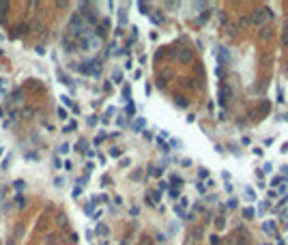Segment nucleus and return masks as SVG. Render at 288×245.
Listing matches in <instances>:
<instances>
[{
    "label": "nucleus",
    "mask_w": 288,
    "mask_h": 245,
    "mask_svg": "<svg viewBox=\"0 0 288 245\" xmlns=\"http://www.w3.org/2000/svg\"><path fill=\"white\" fill-rule=\"evenodd\" d=\"M267 17H269L267 9H256V11H254V17H252V22H254L256 26H262V24L267 22Z\"/></svg>",
    "instance_id": "nucleus-1"
},
{
    "label": "nucleus",
    "mask_w": 288,
    "mask_h": 245,
    "mask_svg": "<svg viewBox=\"0 0 288 245\" xmlns=\"http://www.w3.org/2000/svg\"><path fill=\"white\" fill-rule=\"evenodd\" d=\"M56 75H58V80H60L62 84H67V86H71V91H73V82L69 80V75H67V73H65L62 69H58V71H56Z\"/></svg>",
    "instance_id": "nucleus-2"
},
{
    "label": "nucleus",
    "mask_w": 288,
    "mask_h": 245,
    "mask_svg": "<svg viewBox=\"0 0 288 245\" xmlns=\"http://www.w3.org/2000/svg\"><path fill=\"white\" fill-rule=\"evenodd\" d=\"M226 101H228V86L222 84L219 86V105H226Z\"/></svg>",
    "instance_id": "nucleus-3"
},
{
    "label": "nucleus",
    "mask_w": 288,
    "mask_h": 245,
    "mask_svg": "<svg viewBox=\"0 0 288 245\" xmlns=\"http://www.w3.org/2000/svg\"><path fill=\"white\" fill-rule=\"evenodd\" d=\"M144 127H146V120H144V118H136V120H133V125H131V129H133L136 133H142Z\"/></svg>",
    "instance_id": "nucleus-4"
},
{
    "label": "nucleus",
    "mask_w": 288,
    "mask_h": 245,
    "mask_svg": "<svg viewBox=\"0 0 288 245\" xmlns=\"http://www.w3.org/2000/svg\"><path fill=\"white\" fill-rule=\"evenodd\" d=\"M217 56H219V62H222V65H226V60H230V52H228L226 48H219Z\"/></svg>",
    "instance_id": "nucleus-5"
},
{
    "label": "nucleus",
    "mask_w": 288,
    "mask_h": 245,
    "mask_svg": "<svg viewBox=\"0 0 288 245\" xmlns=\"http://www.w3.org/2000/svg\"><path fill=\"white\" fill-rule=\"evenodd\" d=\"M125 112H127V116H129V118H131V116H136V105H133V101H127Z\"/></svg>",
    "instance_id": "nucleus-6"
},
{
    "label": "nucleus",
    "mask_w": 288,
    "mask_h": 245,
    "mask_svg": "<svg viewBox=\"0 0 288 245\" xmlns=\"http://www.w3.org/2000/svg\"><path fill=\"white\" fill-rule=\"evenodd\" d=\"M254 215H256V211H254L252 206H245V209H243V217H245V219H254Z\"/></svg>",
    "instance_id": "nucleus-7"
},
{
    "label": "nucleus",
    "mask_w": 288,
    "mask_h": 245,
    "mask_svg": "<svg viewBox=\"0 0 288 245\" xmlns=\"http://www.w3.org/2000/svg\"><path fill=\"white\" fill-rule=\"evenodd\" d=\"M245 198H247V202H254L256 200V192L252 187H245Z\"/></svg>",
    "instance_id": "nucleus-8"
},
{
    "label": "nucleus",
    "mask_w": 288,
    "mask_h": 245,
    "mask_svg": "<svg viewBox=\"0 0 288 245\" xmlns=\"http://www.w3.org/2000/svg\"><path fill=\"white\" fill-rule=\"evenodd\" d=\"M282 45H288V22L284 24V28H282Z\"/></svg>",
    "instance_id": "nucleus-9"
},
{
    "label": "nucleus",
    "mask_w": 288,
    "mask_h": 245,
    "mask_svg": "<svg viewBox=\"0 0 288 245\" xmlns=\"http://www.w3.org/2000/svg\"><path fill=\"white\" fill-rule=\"evenodd\" d=\"M112 82H114V84H121V82H123V73H121L118 69L112 73Z\"/></svg>",
    "instance_id": "nucleus-10"
},
{
    "label": "nucleus",
    "mask_w": 288,
    "mask_h": 245,
    "mask_svg": "<svg viewBox=\"0 0 288 245\" xmlns=\"http://www.w3.org/2000/svg\"><path fill=\"white\" fill-rule=\"evenodd\" d=\"M123 99L131 101V86H123Z\"/></svg>",
    "instance_id": "nucleus-11"
},
{
    "label": "nucleus",
    "mask_w": 288,
    "mask_h": 245,
    "mask_svg": "<svg viewBox=\"0 0 288 245\" xmlns=\"http://www.w3.org/2000/svg\"><path fill=\"white\" fill-rule=\"evenodd\" d=\"M15 204H17L19 209H24V206H26V198L22 196V194H17V196H15Z\"/></svg>",
    "instance_id": "nucleus-12"
},
{
    "label": "nucleus",
    "mask_w": 288,
    "mask_h": 245,
    "mask_svg": "<svg viewBox=\"0 0 288 245\" xmlns=\"http://www.w3.org/2000/svg\"><path fill=\"white\" fill-rule=\"evenodd\" d=\"M75 127H78V123H75V120H69V123H67V127L62 129V133H69V131H73Z\"/></svg>",
    "instance_id": "nucleus-13"
},
{
    "label": "nucleus",
    "mask_w": 288,
    "mask_h": 245,
    "mask_svg": "<svg viewBox=\"0 0 288 245\" xmlns=\"http://www.w3.org/2000/svg\"><path fill=\"white\" fill-rule=\"evenodd\" d=\"M148 174H153V176H161V174H163V166H161V168H148Z\"/></svg>",
    "instance_id": "nucleus-14"
},
{
    "label": "nucleus",
    "mask_w": 288,
    "mask_h": 245,
    "mask_svg": "<svg viewBox=\"0 0 288 245\" xmlns=\"http://www.w3.org/2000/svg\"><path fill=\"white\" fill-rule=\"evenodd\" d=\"M138 9H140V13H142V15H148V13H150V11H148V4H146V2H138Z\"/></svg>",
    "instance_id": "nucleus-15"
},
{
    "label": "nucleus",
    "mask_w": 288,
    "mask_h": 245,
    "mask_svg": "<svg viewBox=\"0 0 288 245\" xmlns=\"http://www.w3.org/2000/svg\"><path fill=\"white\" fill-rule=\"evenodd\" d=\"M6 9H9V2H0V19H4V15H6Z\"/></svg>",
    "instance_id": "nucleus-16"
},
{
    "label": "nucleus",
    "mask_w": 288,
    "mask_h": 245,
    "mask_svg": "<svg viewBox=\"0 0 288 245\" xmlns=\"http://www.w3.org/2000/svg\"><path fill=\"white\" fill-rule=\"evenodd\" d=\"M95 204H97V200H95V198H93V200H91V202L86 204V209H84V211H86V215H88V213H93V209H95Z\"/></svg>",
    "instance_id": "nucleus-17"
},
{
    "label": "nucleus",
    "mask_w": 288,
    "mask_h": 245,
    "mask_svg": "<svg viewBox=\"0 0 288 245\" xmlns=\"http://www.w3.org/2000/svg\"><path fill=\"white\" fill-rule=\"evenodd\" d=\"M157 144H159V148H161L163 153H168V150H170V146H168V144H166V142H163L161 138H157Z\"/></svg>",
    "instance_id": "nucleus-18"
},
{
    "label": "nucleus",
    "mask_w": 288,
    "mask_h": 245,
    "mask_svg": "<svg viewBox=\"0 0 288 245\" xmlns=\"http://www.w3.org/2000/svg\"><path fill=\"white\" fill-rule=\"evenodd\" d=\"M159 200H161V192H153L150 194V204L153 202H159Z\"/></svg>",
    "instance_id": "nucleus-19"
},
{
    "label": "nucleus",
    "mask_w": 288,
    "mask_h": 245,
    "mask_svg": "<svg viewBox=\"0 0 288 245\" xmlns=\"http://www.w3.org/2000/svg\"><path fill=\"white\" fill-rule=\"evenodd\" d=\"M118 22H121V26H125V24H127V13H125V11H121V13H118Z\"/></svg>",
    "instance_id": "nucleus-20"
},
{
    "label": "nucleus",
    "mask_w": 288,
    "mask_h": 245,
    "mask_svg": "<svg viewBox=\"0 0 288 245\" xmlns=\"http://www.w3.org/2000/svg\"><path fill=\"white\" fill-rule=\"evenodd\" d=\"M9 163H11V155H6V157L2 159V163H0V168H2V170H6V168H9Z\"/></svg>",
    "instance_id": "nucleus-21"
},
{
    "label": "nucleus",
    "mask_w": 288,
    "mask_h": 245,
    "mask_svg": "<svg viewBox=\"0 0 288 245\" xmlns=\"http://www.w3.org/2000/svg\"><path fill=\"white\" fill-rule=\"evenodd\" d=\"M172 185H174V189L181 187V185H183V179H181V176H172Z\"/></svg>",
    "instance_id": "nucleus-22"
},
{
    "label": "nucleus",
    "mask_w": 288,
    "mask_h": 245,
    "mask_svg": "<svg viewBox=\"0 0 288 245\" xmlns=\"http://www.w3.org/2000/svg\"><path fill=\"white\" fill-rule=\"evenodd\" d=\"M262 228H265L267 232H275V224H273V222H267V224H265Z\"/></svg>",
    "instance_id": "nucleus-23"
},
{
    "label": "nucleus",
    "mask_w": 288,
    "mask_h": 245,
    "mask_svg": "<svg viewBox=\"0 0 288 245\" xmlns=\"http://www.w3.org/2000/svg\"><path fill=\"white\" fill-rule=\"evenodd\" d=\"M123 155V148H112L110 150V157H121Z\"/></svg>",
    "instance_id": "nucleus-24"
},
{
    "label": "nucleus",
    "mask_w": 288,
    "mask_h": 245,
    "mask_svg": "<svg viewBox=\"0 0 288 245\" xmlns=\"http://www.w3.org/2000/svg\"><path fill=\"white\" fill-rule=\"evenodd\" d=\"M86 146H88V142H86V140H80V142H78V150H82V153H84Z\"/></svg>",
    "instance_id": "nucleus-25"
},
{
    "label": "nucleus",
    "mask_w": 288,
    "mask_h": 245,
    "mask_svg": "<svg viewBox=\"0 0 288 245\" xmlns=\"http://www.w3.org/2000/svg\"><path fill=\"white\" fill-rule=\"evenodd\" d=\"M271 185H284V179H282V176H273Z\"/></svg>",
    "instance_id": "nucleus-26"
},
{
    "label": "nucleus",
    "mask_w": 288,
    "mask_h": 245,
    "mask_svg": "<svg viewBox=\"0 0 288 245\" xmlns=\"http://www.w3.org/2000/svg\"><path fill=\"white\" fill-rule=\"evenodd\" d=\"M237 204H239V202H237V198H230V200H228V209H230V211H232V209H237Z\"/></svg>",
    "instance_id": "nucleus-27"
},
{
    "label": "nucleus",
    "mask_w": 288,
    "mask_h": 245,
    "mask_svg": "<svg viewBox=\"0 0 288 245\" xmlns=\"http://www.w3.org/2000/svg\"><path fill=\"white\" fill-rule=\"evenodd\" d=\"M97 232H99V234H108V226L99 224V226H97Z\"/></svg>",
    "instance_id": "nucleus-28"
},
{
    "label": "nucleus",
    "mask_w": 288,
    "mask_h": 245,
    "mask_svg": "<svg viewBox=\"0 0 288 245\" xmlns=\"http://www.w3.org/2000/svg\"><path fill=\"white\" fill-rule=\"evenodd\" d=\"M114 112H116V108H108V110H105V120H108L110 116H114Z\"/></svg>",
    "instance_id": "nucleus-29"
},
{
    "label": "nucleus",
    "mask_w": 288,
    "mask_h": 245,
    "mask_svg": "<svg viewBox=\"0 0 288 245\" xmlns=\"http://www.w3.org/2000/svg\"><path fill=\"white\" fill-rule=\"evenodd\" d=\"M58 116H60V118H67L69 114H67V110H65V108H58Z\"/></svg>",
    "instance_id": "nucleus-30"
},
{
    "label": "nucleus",
    "mask_w": 288,
    "mask_h": 245,
    "mask_svg": "<svg viewBox=\"0 0 288 245\" xmlns=\"http://www.w3.org/2000/svg\"><path fill=\"white\" fill-rule=\"evenodd\" d=\"M54 185H56V187H62V185H65V179H62V176H58V179L54 181Z\"/></svg>",
    "instance_id": "nucleus-31"
},
{
    "label": "nucleus",
    "mask_w": 288,
    "mask_h": 245,
    "mask_svg": "<svg viewBox=\"0 0 288 245\" xmlns=\"http://www.w3.org/2000/svg\"><path fill=\"white\" fill-rule=\"evenodd\" d=\"M24 185H26L24 181H15V183H13V187H15V189H24Z\"/></svg>",
    "instance_id": "nucleus-32"
},
{
    "label": "nucleus",
    "mask_w": 288,
    "mask_h": 245,
    "mask_svg": "<svg viewBox=\"0 0 288 245\" xmlns=\"http://www.w3.org/2000/svg\"><path fill=\"white\" fill-rule=\"evenodd\" d=\"M174 211H176V215H179V217H185V211H183V209H181V206H179V204H176V206H174Z\"/></svg>",
    "instance_id": "nucleus-33"
},
{
    "label": "nucleus",
    "mask_w": 288,
    "mask_h": 245,
    "mask_svg": "<svg viewBox=\"0 0 288 245\" xmlns=\"http://www.w3.org/2000/svg\"><path fill=\"white\" fill-rule=\"evenodd\" d=\"M103 140H105V133H99V136L95 138V144H101Z\"/></svg>",
    "instance_id": "nucleus-34"
},
{
    "label": "nucleus",
    "mask_w": 288,
    "mask_h": 245,
    "mask_svg": "<svg viewBox=\"0 0 288 245\" xmlns=\"http://www.w3.org/2000/svg\"><path fill=\"white\" fill-rule=\"evenodd\" d=\"M69 148H71L69 144H62V146L58 148V153H62V155H65V153H69Z\"/></svg>",
    "instance_id": "nucleus-35"
},
{
    "label": "nucleus",
    "mask_w": 288,
    "mask_h": 245,
    "mask_svg": "<svg viewBox=\"0 0 288 245\" xmlns=\"http://www.w3.org/2000/svg\"><path fill=\"white\" fill-rule=\"evenodd\" d=\"M150 19H153V24H161V19H163V17H161V15H153Z\"/></svg>",
    "instance_id": "nucleus-36"
},
{
    "label": "nucleus",
    "mask_w": 288,
    "mask_h": 245,
    "mask_svg": "<svg viewBox=\"0 0 288 245\" xmlns=\"http://www.w3.org/2000/svg\"><path fill=\"white\" fill-rule=\"evenodd\" d=\"M62 103H65V105H69V108H73V103H71V99H69V97H65V95H62Z\"/></svg>",
    "instance_id": "nucleus-37"
},
{
    "label": "nucleus",
    "mask_w": 288,
    "mask_h": 245,
    "mask_svg": "<svg viewBox=\"0 0 288 245\" xmlns=\"http://www.w3.org/2000/svg\"><path fill=\"white\" fill-rule=\"evenodd\" d=\"M52 168H62V163H60L58 157H54V166H52Z\"/></svg>",
    "instance_id": "nucleus-38"
},
{
    "label": "nucleus",
    "mask_w": 288,
    "mask_h": 245,
    "mask_svg": "<svg viewBox=\"0 0 288 245\" xmlns=\"http://www.w3.org/2000/svg\"><path fill=\"white\" fill-rule=\"evenodd\" d=\"M166 189H168V183L161 181V183H159V192H166Z\"/></svg>",
    "instance_id": "nucleus-39"
},
{
    "label": "nucleus",
    "mask_w": 288,
    "mask_h": 245,
    "mask_svg": "<svg viewBox=\"0 0 288 245\" xmlns=\"http://www.w3.org/2000/svg\"><path fill=\"white\" fill-rule=\"evenodd\" d=\"M170 198H179V189L172 187V189H170Z\"/></svg>",
    "instance_id": "nucleus-40"
},
{
    "label": "nucleus",
    "mask_w": 288,
    "mask_h": 245,
    "mask_svg": "<svg viewBox=\"0 0 288 245\" xmlns=\"http://www.w3.org/2000/svg\"><path fill=\"white\" fill-rule=\"evenodd\" d=\"M62 168H67V170H71V168H73V163H71V161H69V159H67V161H65V163H62Z\"/></svg>",
    "instance_id": "nucleus-41"
},
{
    "label": "nucleus",
    "mask_w": 288,
    "mask_h": 245,
    "mask_svg": "<svg viewBox=\"0 0 288 245\" xmlns=\"http://www.w3.org/2000/svg\"><path fill=\"white\" fill-rule=\"evenodd\" d=\"M86 181H88V174H86V176H82V179L78 181V183H80V187H82V185H86Z\"/></svg>",
    "instance_id": "nucleus-42"
},
{
    "label": "nucleus",
    "mask_w": 288,
    "mask_h": 245,
    "mask_svg": "<svg viewBox=\"0 0 288 245\" xmlns=\"http://www.w3.org/2000/svg\"><path fill=\"white\" fill-rule=\"evenodd\" d=\"M196 187H198V192H200V194H204V192H206V187H204V185H202V183H198V185H196Z\"/></svg>",
    "instance_id": "nucleus-43"
},
{
    "label": "nucleus",
    "mask_w": 288,
    "mask_h": 245,
    "mask_svg": "<svg viewBox=\"0 0 288 245\" xmlns=\"http://www.w3.org/2000/svg\"><path fill=\"white\" fill-rule=\"evenodd\" d=\"M187 204H189V200H187V198H181V209H185Z\"/></svg>",
    "instance_id": "nucleus-44"
},
{
    "label": "nucleus",
    "mask_w": 288,
    "mask_h": 245,
    "mask_svg": "<svg viewBox=\"0 0 288 245\" xmlns=\"http://www.w3.org/2000/svg\"><path fill=\"white\" fill-rule=\"evenodd\" d=\"M80 194H82V187H75V189H73V198H78Z\"/></svg>",
    "instance_id": "nucleus-45"
},
{
    "label": "nucleus",
    "mask_w": 288,
    "mask_h": 245,
    "mask_svg": "<svg viewBox=\"0 0 288 245\" xmlns=\"http://www.w3.org/2000/svg\"><path fill=\"white\" fill-rule=\"evenodd\" d=\"M170 144H172V146H174V148H181V140H172Z\"/></svg>",
    "instance_id": "nucleus-46"
},
{
    "label": "nucleus",
    "mask_w": 288,
    "mask_h": 245,
    "mask_svg": "<svg viewBox=\"0 0 288 245\" xmlns=\"http://www.w3.org/2000/svg\"><path fill=\"white\" fill-rule=\"evenodd\" d=\"M26 159H35V161H37V153H28V155H26Z\"/></svg>",
    "instance_id": "nucleus-47"
},
{
    "label": "nucleus",
    "mask_w": 288,
    "mask_h": 245,
    "mask_svg": "<svg viewBox=\"0 0 288 245\" xmlns=\"http://www.w3.org/2000/svg\"><path fill=\"white\" fill-rule=\"evenodd\" d=\"M273 170V163H265V172H271Z\"/></svg>",
    "instance_id": "nucleus-48"
},
{
    "label": "nucleus",
    "mask_w": 288,
    "mask_h": 245,
    "mask_svg": "<svg viewBox=\"0 0 288 245\" xmlns=\"http://www.w3.org/2000/svg\"><path fill=\"white\" fill-rule=\"evenodd\" d=\"M157 241H161V243H163V241H166V234H163V232H159V234H157Z\"/></svg>",
    "instance_id": "nucleus-49"
},
{
    "label": "nucleus",
    "mask_w": 288,
    "mask_h": 245,
    "mask_svg": "<svg viewBox=\"0 0 288 245\" xmlns=\"http://www.w3.org/2000/svg\"><path fill=\"white\" fill-rule=\"evenodd\" d=\"M2 86H4V80H0V88H2Z\"/></svg>",
    "instance_id": "nucleus-50"
},
{
    "label": "nucleus",
    "mask_w": 288,
    "mask_h": 245,
    "mask_svg": "<svg viewBox=\"0 0 288 245\" xmlns=\"http://www.w3.org/2000/svg\"><path fill=\"white\" fill-rule=\"evenodd\" d=\"M2 153H4V148H2V146H0V155H2Z\"/></svg>",
    "instance_id": "nucleus-51"
},
{
    "label": "nucleus",
    "mask_w": 288,
    "mask_h": 245,
    "mask_svg": "<svg viewBox=\"0 0 288 245\" xmlns=\"http://www.w3.org/2000/svg\"><path fill=\"white\" fill-rule=\"evenodd\" d=\"M277 245H286V243H284V241H280V243H277Z\"/></svg>",
    "instance_id": "nucleus-52"
}]
</instances>
